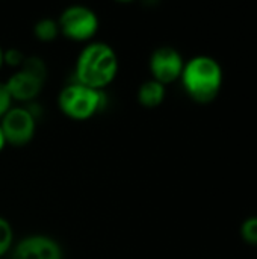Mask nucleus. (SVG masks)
<instances>
[{
  "mask_svg": "<svg viewBox=\"0 0 257 259\" xmlns=\"http://www.w3.org/2000/svg\"><path fill=\"white\" fill-rule=\"evenodd\" d=\"M118 58L115 50L101 41L89 42L77 56L76 61V82L103 90L117 76Z\"/></svg>",
  "mask_w": 257,
  "mask_h": 259,
  "instance_id": "obj_1",
  "label": "nucleus"
},
{
  "mask_svg": "<svg viewBox=\"0 0 257 259\" xmlns=\"http://www.w3.org/2000/svg\"><path fill=\"white\" fill-rule=\"evenodd\" d=\"M180 79L186 94L194 102L211 103L221 91L224 74L215 58L198 55L185 62Z\"/></svg>",
  "mask_w": 257,
  "mask_h": 259,
  "instance_id": "obj_2",
  "label": "nucleus"
},
{
  "mask_svg": "<svg viewBox=\"0 0 257 259\" xmlns=\"http://www.w3.org/2000/svg\"><path fill=\"white\" fill-rule=\"evenodd\" d=\"M105 102V96L100 90L82 85L79 82L64 87L58 96L59 109L76 120H86L92 117Z\"/></svg>",
  "mask_w": 257,
  "mask_h": 259,
  "instance_id": "obj_3",
  "label": "nucleus"
},
{
  "mask_svg": "<svg viewBox=\"0 0 257 259\" xmlns=\"http://www.w3.org/2000/svg\"><path fill=\"white\" fill-rule=\"evenodd\" d=\"M45 76L47 68L44 61L38 56H29L24 58L21 68L5 82V87L11 99L23 102L32 100L41 93L45 82Z\"/></svg>",
  "mask_w": 257,
  "mask_h": 259,
  "instance_id": "obj_4",
  "label": "nucleus"
},
{
  "mask_svg": "<svg viewBox=\"0 0 257 259\" xmlns=\"http://www.w3.org/2000/svg\"><path fill=\"white\" fill-rule=\"evenodd\" d=\"M59 30L74 41H86L95 35L98 29L97 14L83 5H71L65 8L59 17Z\"/></svg>",
  "mask_w": 257,
  "mask_h": 259,
  "instance_id": "obj_5",
  "label": "nucleus"
},
{
  "mask_svg": "<svg viewBox=\"0 0 257 259\" xmlns=\"http://www.w3.org/2000/svg\"><path fill=\"white\" fill-rule=\"evenodd\" d=\"M0 127L6 143L14 146L27 144L35 134V115L27 108H9L2 117Z\"/></svg>",
  "mask_w": 257,
  "mask_h": 259,
  "instance_id": "obj_6",
  "label": "nucleus"
},
{
  "mask_svg": "<svg viewBox=\"0 0 257 259\" xmlns=\"http://www.w3.org/2000/svg\"><path fill=\"white\" fill-rule=\"evenodd\" d=\"M185 61L180 52L174 47L164 46L158 47L150 56V71L153 79L162 85L174 82L182 76Z\"/></svg>",
  "mask_w": 257,
  "mask_h": 259,
  "instance_id": "obj_7",
  "label": "nucleus"
},
{
  "mask_svg": "<svg viewBox=\"0 0 257 259\" xmlns=\"http://www.w3.org/2000/svg\"><path fill=\"white\" fill-rule=\"evenodd\" d=\"M59 243L47 235H29L20 240L14 250L12 259H62Z\"/></svg>",
  "mask_w": 257,
  "mask_h": 259,
  "instance_id": "obj_8",
  "label": "nucleus"
},
{
  "mask_svg": "<svg viewBox=\"0 0 257 259\" xmlns=\"http://www.w3.org/2000/svg\"><path fill=\"white\" fill-rule=\"evenodd\" d=\"M165 99V85L161 82L150 79L141 83L138 90V100L145 108H155L161 105Z\"/></svg>",
  "mask_w": 257,
  "mask_h": 259,
  "instance_id": "obj_9",
  "label": "nucleus"
},
{
  "mask_svg": "<svg viewBox=\"0 0 257 259\" xmlns=\"http://www.w3.org/2000/svg\"><path fill=\"white\" fill-rule=\"evenodd\" d=\"M33 33L41 41H52L59 33V24L52 18H41L35 23Z\"/></svg>",
  "mask_w": 257,
  "mask_h": 259,
  "instance_id": "obj_10",
  "label": "nucleus"
},
{
  "mask_svg": "<svg viewBox=\"0 0 257 259\" xmlns=\"http://www.w3.org/2000/svg\"><path fill=\"white\" fill-rule=\"evenodd\" d=\"M241 237L247 244L257 246V215L247 217L242 222V225H241Z\"/></svg>",
  "mask_w": 257,
  "mask_h": 259,
  "instance_id": "obj_11",
  "label": "nucleus"
},
{
  "mask_svg": "<svg viewBox=\"0 0 257 259\" xmlns=\"http://www.w3.org/2000/svg\"><path fill=\"white\" fill-rule=\"evenodd\" d=\"M14 240V231L9 222L3 217H0V256H3L12 246Z\"/></svg>",
  "mask_w": 257,
  "mask_h": 259,
  "instance_id": "obj_12",
  "label": "nucleus"
},
{
  "mask_svg": "<svg viewBox=\"0 0 257 259\" xmlns=\"http://www.w3.org/2000/svg\"><path fill=\"white\" fill-rule=\"evenodd\" d=\"M23 61H24V55L18 49H8L6 52H3V62L9 65H21Z\"/></svg>",
  "mask_w": 257,
  "mask_h": 259,
  "instance_id": "obj_13",
  "label": "nucleus"
},
{
  "mask_svg": "<svg viewBox=\"0 0 257 259\" xmlns=\"http://www.w3.org/2000/svg\"><path fill=\"white\" fill-rule=\"evenodd\" d=\"M11 102H12V99L6 90L5 83L0 82V117H3L8 112V109L11 108Z\"/></svg>",
  "mask_w": 257,
  "mask_h": 259,
  "instance_id": "obj_14",
  "label": "nucleus"
},
{
  "mask_svg": "<svg viewBox=\"0 0 257 259\" xmlns=\"http://www.w3.org/2000/svg\"><path fill=\"white\" fill-rule=\"evenodd\" d=\"M5 144H6V140H5V135H3V131H2V127H0V150L5 147Z\"/></svg>",
  "mask_w": 257,
  "mask_h": 259,
  "instance_id": "obj_15",
  "label": "nucleus"
},
{
  "mask_svg": "<svg viewBox=\"0 0 257 259\" xmlns=\"http://www.w3.org/2000/svg\"><path fill=\"white\" fill-rule=\"evenodd\" d=\"M3 65V50H2V47H0V67Z\"/></svg>",
  "mask_w": 257,
  "mask_h": 259,
  "instance_id": "obj_16",
  "label": "nucleus"
}]
</instances>
